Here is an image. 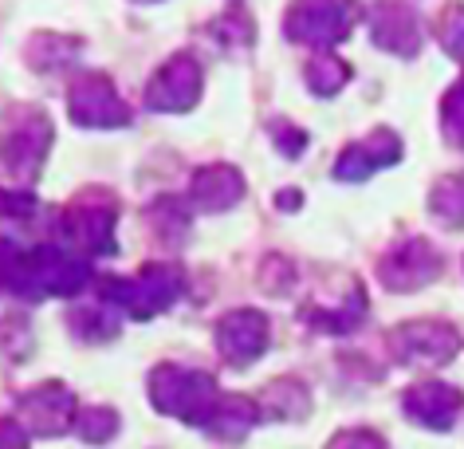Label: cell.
<instances>
[{"mask_svg":"<svg viewBox=\"0 0 464 449\" xmlns=\"http://www.w3.org/2000/svg\"><path fill=\"white\" fill-rule=\"evenodd\" d=\"M150 398H154V406L161 414L193 422V425H208L220 402L213 375L189 371V366H158L150 375Z\"/></svg>","mask_w":464,"mask_h":449,"instance_id":"6da1fadb","label":"cell"},{"mask_svg":"<svg viewBox=\"0 0 464 449\" xmlns=\"http://www.w3.org/2000/svg\"><path fill=\"white\" fill-rule=\"evenodd\" d=\"M52 146V122L32 107H13L0 119V162L8 166V174H16L20 181L36 178V170L44 162Z\"/></svg>","mask_w":464,"mask_h":449,"instance_id":"7a4b0ae2","label":"cell"},{"mask_svg":"<svg viewBox=\"0 0 464 449\" xmlns=\"http://www.w3.org/2000/svg\"><path fill=\"white\" fill-rule=\"evenodd\" d=\"M181 296V268H169V264H154L134 280H107L102 284V299L107 307H122L138 319L158 316L161 307H169L173 299Z\"/></svg>","mask_w":464,"mask_h":449,"instance_id":"3957f363","label":"cell"},{"mask_svg":"<svg viewBox=\"0 0 464 449\" xmlns=\"http://www.w3.org/2000/svg\"><path fill=\"white\" fill-rule=\"evenodd\" d=\"M358 20V0H295L287 13V36L311 48L339 44Z\"/></svg>","mask_w":464,"mask_h":449,"instance_id":"277c9868","label":"cell"},{"mask_svg":"<svg viewBox=\"0 0 464 449\" xmlns=\"http://www.w3.org/2000/svg\"><path fill=\"white\" fill-rule=\"evenodd\" d=\"M390 351L398 363L410 366H445L460 351V336L440 319H413L390 336Z\"/></svg>","mask_w":464,"mask_h":449,"instance_id":"5b68a950","label":"cell"},{"mask_svg":"<svg viewBox=\"0 0 464 449\" xmlns=\"http://www.w3.org/2000/svg\"><path fill=\"white\" fill-rule=\"evenodd\" d=\"M20 430L24 434H36V437H55L63 434L67 425L75 422V398L72 390L60 386V383H44L36 390H28L24 398H20Z\"/></svg>","mask_w":464,"mask_h":449,"instance_id":"8992f818","label":"cell"},{"mask_svg":"<svg viewBox=\"0 0 464 449\" xmlns=\"http://www.w3.org/2000/svg\"><path fill=\"white\" fill-rule=\"evenodd\" d=\"M217 351L228 366H248L268 351V319L252 307L228 312L217 327Z\"/></svg>","mask_w":464,"mask_h":449,"instance_id":"52a82bcc","label":"cell"},{"mask_svg":"<svg viewBox=\"0 0 464 449\" xmlns=\"http://www.w3.org/2000/svg\"><path fill=\"white\" fill-rule=\"evenodd\" d=\"M72 119L83 126H126L130 122V107L119 99V91L107 75H83L67 95Z\"/></svg>","mask_w":464,"mask_h":449,"instance_id":"ba28073f","label":"cell"},{"mask_svg":"<svg viewBox=\"0 0 464 449\" xmlns=\"http://www.w3.org/2000/svg\"><path fill=\"white\" fill-rule=\"evenodd\" d=\"M440 272V257L429 240H405L382 260V284L393 292H413Z\"/></svg>","mask_w":464,"mask_h":449,"instance_id":"9c48e42d","label":"cell"},{"mask_svg":"<svg viewBox=\"0 0 464 449\" xmlns=\"http://www.w3.org/2000/svg\"><path fill=\"white\" fill-rule=\"evenodd\" d=\"M201 95V67L189 55H173V60L154 75L146 91V102L154 111H189Z\"/></svg>","mask_w":464,"mask_h":449,"instance_id":"30bf717a","label":"cell"},{"mask_svg":"<svg viewBox=\"0 0 464 449\" xmlns=\"http://www.w3.org/2000/svg\"><path fill=\"white\" fill-rule=\"evenodd\" d=\"M401 406L417 425L449 430V425L457 422V414H460V390L449 386V383H417V386L405 390Z\"/></svg>","mask_w":464,"mask_h":449,"instance_id":"8fae6325","label":"cell"},{"mask_svg":"<svg viewBox=\"0 0 464 449\" xmlns=\"http://www.w3.org/2000/svg\"><path fill=\"white\" fill-rule=\"evenodd\" d=\"M398 154H401L398 134L374 131V134L366 138V142H358V146H351V150H343V158L334 162V178H339V181H362V178L374 174V170L390 166V162H398Z\"/></svg>","mask_w":464,"mask_h":449,"instance_id":"7c38bea8","label":"cell"},{"mask_svg":"<svg viewBox=\"0 0 464 449\" xmlns=\"http://www.w3.org/2000/svg\"><path fill=\"white\" fill-rule=\"evenodd\" d=\"M240 198H245V181H240V174L232 166L197 170V178L189 186V201L205 213H220V210H228V205H237Z\"/></svg>","mask_w":464,"mask_h":449,"instance_id":"4fadbf2b","label":"cell"},{"mask_svg":"<svg viewBox=\"0 0 464 449\" xmlns=\"http://www.w3.org/2000/svg\"><path fill=\"white\" fill-rule=\"evenodd\" d=\"M374 44L386 48L393 55H413L421 48V28H417V16L398 0H386V5L374 13Z\"/></svg>","mask_w":464,"mask_h":449,"instance_id":"5bb4252c","label":"cell"},{"mask_svg":"<svg viewBox=\"0 0 464 449\" xmlns=\"http://www.w3.org/2000/svg\"><path fill=\"white\" fill-rule=\"evenodd\" d=\"M260 418V406L252 398H240V395H220L213 418H208L205 430L213 437H225V442H240L252 425Z\"/></svg>","mask_w":464,"mask_h":449,"instance_id":"9a60e30c","label":"cell"},{"mask_svg":"<svg viewBox=\"0 0 464 449\" xmlns=\"http://www.w3.org/2000/svg\"><path fill=\"white\" fill-rule=\"evenodd\" d=\"M264 410L272 418H304L307 414V390L295 383V378H280L264 390Z\"/></svg>","mask_w":464,"mask_h":449,"instance_id":"2e32d148","label":"cell"},{"mask_svg":"<svg viewBox=\"0 0 464 449\" xmlns=\"http://www.w3.org/2000/svg\"><path fill=\"white\" fill-rule=\"evenodd\" d=\"M75 430L83 442H111L114 434H119V414H114L111 406H87V410H79L75 414Z\"/></svg>","mask_w":464,"mask_h":449,"instance_id":"e0dca14e","label":"cell"},{"mask_svg":"<svg viewBox=\"0 0 464 449\" xmlns=\"http://www.w3.org/2000/svg\"><path fill=\"white\" fill-rule=\"evenodd\" d=\"M346 79H351V67H346L339 55H315V60L307 63V83L319 91V95H334V91H339Z\"/></svg>","mask_w":464,"mask_h":449,"instance_id":"ac0fdd59","label":"cell"},{"mask_svg":"<svg viewBox=\"0 0 464 449\" xmlns=\"http://www.w3.org/2000/svg\"><path fill=\"white\" fill-rule=\"evenodd\" d=\"M429 205L445 225H464V178H445L433 190Z\"/></svg>","mask_w":464,"mask_h":449,"instance_id":"d6986e66","label":"cell"},{"mask_svg":"<svg viewBox=\"0 0 464 449\" xmlns=\"http://www.w3.org/2000/svg\"><path fill=\"white\" fill-rule=\"evenodd\" d=\"M437 40H440V48H445L452 60H460V63H464V5H452L449 13L440 16Z\"/></svg>","mask_w":464,"mask_h":449,"instance_id":"ffe728a7","label":"cell"},{"mask_svg":"<svg viewBox=\"0 0 464 449\" xmlns=\"http://www.w3.org/2000/svg\"><path fill=\"white\" fill-rule=\"evenodd\" d=\"M440 114H445V134L452 146L464 150V83H457L445 95V107H440Z\"/></svg>","mask_w":464,"mask_h":449,"instance_id":"44dd1931","label":"cell"},{"mask_svg":"<svg viewBox=\"0 0 464 449\" xmlns=\"http://www.w3.org/2000/svg\"><path fill=\"white\" fill-rule=\"evenodd\" d=\"M36 210V198L28 190H0V217H28Z\"/></svg>","mask_w":464,"mask_h":449,"instance_id":"7402d4cb","label":"cell"},{"mask_svg":"<svg viewBox=\"0 0 464 449\" xmlns=\"http://www.w3.org/2000/svg\"><path fill=\"white\" fill-rule=\"evenodd\" d=\"M331 449H386V445H382V437H374L370 430H351V434L334 437Z\"/></svg>","mask_w":464,"mask_h":449,"instance_id":"603a6c76","label":"cell"},{"mask_svg":"<svg viewBox=\"0 0 464 449\" xmlns=\"http://www.w3.org/2000/svg\"><path fill=\"white\" fill-rule=\"evenodd\" d=\"M0 449H28V434L16 422H0Z\"/></svg>","mask_w":464,"mask_h":449,"instance_id":"cb8c5ba5","label":"cell"}]
</instances>
